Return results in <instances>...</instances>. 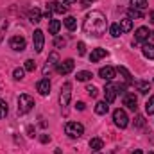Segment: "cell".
I'll return each instance as SVG.
<instances>
[{
	"label": "cell",
	"instance_id": "1",
	"mask_svg": "<svg viewBox=\"0 0 154 154\" xmlns=\"http://www.w3.org/2000/svg\"><path fill=\"white\" fill-rule=\"evenodd\" d=\"M106 29H108V20L100 11H91V13L86 14L84 22H82V31L88 36L100 38L106 32Z\"/></svg>",
	"mask_w": 154,
	"mask_h": 154
},
{
	"label": "cell",
	"instance_id": "2",
	"mask_svg": "<svg viewBox=\"0 0 154 154\" xmlns=\"http://www.w3.org/2000/svg\"><path fill=\"white\" fill-rule=\"evenodd\" d=\"M32 108H34V99H32L31 95L23 93V95H20V97H18V113H20V115L29 113Z\"/></svg>",
	"mask_w": 154,
	"mask_h": 154
},
{
	"label": "cell",
	"instance_id": "3",
	"mask_svg": "<svg viewBox=\"0 0 154 154\" xmlns=\"http://www.w3.org/2000/svg\"><path fill=\"white\" fill-rule=\"evenodd\" d=\"M65 133H66L70 138H81L82 133H84V127H82V124H79V122H68V124L65 125Z\"/></svg>",
	"mask_w": 154,
	"mask_h": 154
},
{
	"label": "cell",
	"instance_id": "4",
	"mask_svg": "<svg viewBox=\"0 0 154 154\" xmlns=\"http://www.w3.org/2000/svg\"><path fill=\"white\" fill-rule=\"evenodd\" d=\"M74 66H75L74 59H65V61H59V63L56 65V72H57L59 75H68V74L74 70Z\"/></svg>",
	"mask_w": 154,
	"mask_h": 154
},
{
	"label": "cell",
	"instance_id": "5",
	"mask_svg": "<svg viewBox=\"0 0 154 154\" xmlns=\"http://www.w3.org/2000/svg\"><path fill=\"white\" fill-rule=\"evenodd\" d=\"M70 97H72V84H70V82H65V84L61 86L59 104H61L63 108H66V106H68V102H70Z\"/></svg>",
	"mask_w": 154,
	"mask_h": 154
},
{
	"label": "cell",
	"instance_id": "6",
	"mask_svg": "<svg viewBox=\"0 0 154 154\" xmlns=\"http://www.w3.org/2000/svg\"><path fill=\"white\" fill-rule=\"evenodd\" d=\"M113 120H115V125H116V127H120V129L127 127V124H129V118H127V113H125L124 109H120V108L113 111Z\"/></svg>",
	"mask_w": 154,
	"mask_h": 154
},
{
	"label": "cell",
	"instance_id": "7",
	"mask_svg": "<svg viewBox=\"0 0 154 154\" xmlns=\"http://www.w3.org/2000/svg\"><path fill=\"white\" fill-rule=\"evenodd\" d=\"M124 106H125L127 109H131V111H136V108H138V99H136V95H134L133 91L124 95Z\"/></svg>",
	"mask_w": 154,
	"mask_h": 154
},
{
	"label": "cell",
	"instance_id": "8",
	"mask_svg": "<svg viewBox=\"0 0 154 154\" xmlns=\"http://www.w3.org/2000/svg\"><path fill=\"white\" fill-rule=\"evenodd\" d=\"M32 43H34V50L41 52L43 50V45H45V36H43V31L36 29L34 34H32Z\"/></svg>",
	"mask_w": 154,
	"mask_h": 154
},
{
	"label": "cell",
	"instance_id": "9",
	"mask_svg": "<svg viewBox=\"0 0 154 154\" xmlns=\"http://www.w3.org/2000/svg\"><path fill=\"white\" fill-rule=\"evenodd\" d=\"M25 39L22 38V36H13V38L9 39V47L13 48V50H16V52H22V50H25Z\"/></svg>",
	"mask_w": 154,
	"mask_h": 154
},
{
	"label": "cell",
	"instance_id": "10",
	"mask_svg": "<svg viewBox=\"0 0 154 154\" xmlns=\"http://www.w3.org/2000/svg\"><path fill=\"white\" fill-rule=\"evenodd\" d=\"M104 95H106V102H108V104L115 102L116 95H118V91H116V84H106V88H104Z\"/></svg>",
	"mask_w": 154,
	"mask_h": 154
},
{
	"label": "cell",
	"instance_id": "11",
	"mask_svg": "<svg viewBox=\"0 0 154 154\" xmlns=\"http://www.w3.org/2000/svg\"><path fill=\"white\" fill-rule=\"evenodd\" d=\"M151 36V31L147 27H138L136 32H134V43H142V41H147Z\"/></svg>",
	"mask_w": 154,
	"mask_h": 154
},
{
	"label": "cell",
	"instance_id": "12",
	"mask_svg": "<svg viewBox=\"0 0 154 154\" xmlns=\"http://www.w3.org/2000/svg\"><path fill=\"white\" fill-rule=\"evenodd\" d=\"M115 74H116V68H113V66H102L99 70V75L102 77L104 81H113Z\"/></svg>",
	"mask_w": 154,
	"mask_h": 154
},
{
	"label": "cell",
	"instance_id": "13",
	"mask_svg": "<svg viewBox=\"0 0 154 154\" xmlns=\"http://www.w3.org/2000/svg\"><path fill=\"white\" fill-rule=\"evenodd\" d=\"M47 9H50L52 13H57V14H65L66 13V5L61 4V2H50V4H47Z\"/></svg>",
	"mask_w": 154,
	"mask_h": 154
},
{
	"label": "cell",
	"instance_id": "14",
	"mask_svg": "<svg viewBox=\"0 0 154 154\" xmlns=\"http://www.w3.org/2000/svg\"><path fill=\"white\" fill-rule=\"evenodd\" d=\"M36 90L39 91V95H48L50 93V81L48 79H41L36 84Z\"/></svg>",
	"mask_w": 154,
	"mask_h": 154
},
{
	"label": "cell",
	"instance_id": "15",
	"mask_svg": "<svg viewBox=\"0 0 154 154\" xmlns=\"http://www.w3.org/2000/svg\"><path fill=\"white\" fill-rule=\"evenodd\" d=\"M106 56H108V50H104V48H93L91 50V56H90V61L91 63H97V61H100Z\"/></svg>",
	"mask_w": 154,
	"mask_h": 154
},
{
	"label": "cell",
	"instance_id": "16",
	"mask_svg": "<svg viewBox=\"0 0 154 154\" xmlns=\"http://www.w3.org/2000/svg\"><path fill=\"white\" fill-rule=\"evenodd\" d=\"M134 84H136V90H138L142 95H147V93L151 91V82H149V81H136Z\"/></svg>",
	"mask_w": 154,
	"mask_h": 154
},
{
	"label": "cell",
	"instance_id": "17",
	"mask_svg": "<svg viewBox=\"0 0 154 154\" xmlns=\"http://www.w3.org/2000/svg\"><path fill=\"white\" fill-rule=\"evenodd\" d=\"M29 22H31V23H38V22H41V11H39L38 7H34V9L29 11Z\"/></svg>",
	"mask_w": 154,
	"mask_h": 154
},
{
	"label": "cell",
	"instance_id": "18",
	"mask_svg": "<svg viewBox=\"0 0 154 154\" xmlns=\"http://www.w3.org/2000/svg\"><path fill=\"white\" fill-rule=\"evenodd\" d=\"M116 72L124 77V81H125L127 84H131V82H133V75H131V72H129L125 66H118V68H116Z\"/></svg>",
	"mask_w": 154,
	"mask_h": 154
},
{
	"label": "cell",
	"instance_id": "19",
	"mask_svg": "<svg viewBox=\"0 0 154 154\" xmlns=\"http://www.w3.org/2000/svg\"><path fill=\"white\" fill-rule=\"evenodd\" d=\"M142 52H143V56H145L147 59H154V45L152 43H145V45L142 47Z\"/></svg>",
	"mask_w": 154,
	"mask_h": 154
},
{
	"label": "cell",
	"instance_id": "20",
	"mask_svg": "<svg viewBox=\"0 0 154 154\" xmlns=\"http://www.w3.org/2000/svg\"><path fill=\"white\" fill-rule=\"evenodd\" d=\"M108 109H109V106H108L106 100H100V102H97V106H95V113H97V115H106Z\"/></svg>",
	"mask_w": 154,
	"mask_h": 154
},
{
	"label": "cell",
	"instance_id": "21",
	"mask_svg": "<svg viewBox=\"0 0 154 154\" xmlns=\"http://www.w3.org/2000/svg\"><path fill=\"white\" fill-rule=\"evenodd\" d=\"M63 23H65V27H66L68 31H75L77 29V20L74 16H66V18L63 20Z\"/></svg>",
	"mask_w": 154,
	"mask_h": 154
},
{
	"label": "cell",
	"instance_id": "22",
	"mask_svg": "<svg viewBox=\"0 0 154 154\" xmlns=\"http://www.w3.org/2000/svg\"><path fill=\"white\" fill-rule=\"evenodd\" d=\"M102 147H104V142H102L100 138H91V140H90V149H93L95 152H99Z\"/></svg>",
	"mask_w": 154,
	"mask_h": 154
},
{
	"label": "cell",
	"instance_id": "23",
	"mask_svg": "<svg viewBox=\"0 0 154 154\" xmlns=\"http://www.w3.org/2000/svg\"><path fill=\"white\" fill-rule=\"evenodd\" d=\"M120 29H122V32H129L131 29H133V20L131 18H125V20H120Z\"/></svg>",
	"mask_w": 154,
	"mask_h": 154
},
{
	"label": "cell",
	"instance_id": "24",
	"mask_svg": "<svg viewBox=\"0 0 154 154\" xmlns=\"http://www.w3.org/2000/svg\"><path fill=\"white\" fill-rule=\"evenodd\" d=\"M59 29H61V22H59V20H50V23H48V32H50V34H57Z\"/></svg>",
	"mask_w": 154,
	"mask_h": 154
},
{
	"label": "cell",
	"instance_id": "25",
	"mask_svg": "<svg viewBox=\"0 0 154 154\" xmlns=\"http://www.w3.org/2000/svg\"><path fill=\"white\" fill-rule=\"evenodd\" d=\"M127 18H131V20H133V18H138V20H140V18H143V13H142L140 9L129 7V9H127Z\"/></svg>",
	"mask_w": 154,
	"mask_h": 154
},
{
	"label": "cell",
	"instance_id": "26",
	"mask_svg": "<svg viewBox=\"0 0 154 154\" xmlns=\"http://www.w3.org/2000/svg\"><path fill=\"white\" fill-rule=\"evenodd\" d=\"M77 81H81V82H86V81H90L91 79V72H86V70H82V72H77Z\"/></svg>",
	"mask_w": 154,
	"mask_h": 154
},
{
	"label": "cell",
	"instance_id": "27",
	"mask_svg": "<svg viewBox=\"0 0 154 154\" xmlns=\"http://www.w3.org/2000/svg\"><path fill=\"white\" fill-rule=\"evenodd\" d=\"M131 7H134V9H145L147 7V0H131Z\"/></svg>",
	"mask_w": 154,
	"mask_h": 154
},
{
	"label": "cell",
	"instance_id": "28",
	"mask_svg": "<svg viewBox=\"0 0 154 154\" xmlns=\"http://www.w3.org/2000/svg\"><path fill=\"white\" fill-rule=\"evenodd\" d=\"M145 111H147V115H154V95L149 97V100L145 102Z\"/></svg>",
	"mask_w": 154,
	"mask_h": 154
},
{
	"label": "cell",
	"instance_id": "29",
	"mask_svg": "<svg viewBox=\"0 0 154 154\" xmlns=\"http://www.w3.org/2000/svg\"><path fill=\"white\" fill-rule=\"evenodd\" d=\"M109 32H111V36H113V38H118V36L122 34V29H120V25H118V23H113V25L109 27Z\"/></svg>",
	"mask_w": 154,
	"mask_h": 154
},
{
	"label": "cell",
	"instance_id": "30",
	"mask_svg": "<svg viewBox=\"0 0 154 154\" xmlns=\"http://www.w3.org/2000/svg\"><path fill=\"white\" fill-rule=\"evenodd\" d=\"M86 91H88V95H90L91 99H95V97L99 95V90H97L93 84H88V86H86Z\"/></svg>",
	"mask_w": 154,
	"mask_h": 154
},
{
	"label": "cell",
	"instance_id": "31",
	"mask_svg": "<svg viewBox=\"0 0 154 154\" xmlns=\"http://www.w3.org/2000/svg\"><path fill=\"white\" fill-rule=\"evenodd\" d=\"M25 75V68H14V72H13V77L16 79V81H22Z\"/></svg>",
	"mask_w": 154,
	"mask_h": 154
},
{
	"label": "cell",
	"instance_id": "32",
	"mask_svg": "<svg viewBox=\"0 0 154 154\" xmlns=\"http://www.w3.org/2000/svg\"><path fill=\"white\" fill-rule=\"evenodd\" d=\"M5 115H7V102L0 99V118H5Z\"/></svg>",
	"mask_w": 154,
	"mask_h": 154
},
{
	"label": "cell",
	"instance_id": "33",
	"mask_svg": "<svg viewBox=\"0 0 154 154\" xmlns=\"http://www.w3.org/2000/svg\"><path fill=\"white\" fill-rule=\"evenodd\" d=\"M47 63H48V65H57V63H59V56H57V52H52V54L48 56Z\"/></svg>",
	"mask_w": 154,
	"mask_h": 154
},
{
	"label": "cell",
	"instance_id": "34",
	"mask_svg": "<svg viewBox=\"0 0 154 154\" xmlns=\"http://www.w3.org/2000/svg\"><path fill=\"white\" fill-rule=\"evenodd\" d=\"M134 125H136V127H143V125H145V118H143V115H136V118H134Z\"/></svg>",
	"mask_w": 154,
	"mask_h": 154
},
{
	"label": "cell",
	"instance_id": "35",
	"mask_svg": "<svg viewBox=\"0 0 154 154\" xmlns=\"http://www.w3.org/2000/svg\"><path fill=\"white\" fill-rule=\"evenodd\" d=\"M34 68H36V63H34L32 59H27V61H25V70H27V72H34Z\"/></svg>",
	"mask_w": 154,
	"mask_h": 154
},
{
	"label": "cell",
	"instance_id": "36",
	"mask_svg": "<svg viewBox=\"0 0 154 154\" xmlns=\"http://www.w3.org/2000/svg\"><path fill=\"white\" fill-rule=\"evenodd\" d=\"M54 45H56L57 48H61V47H65V45H66V39H65V38H59V36H56V39H54Z\"/></svg>",
	"mask_w": 154,
	"mask_h": 154
},
{
	"label": "cell",
	"instance_id": "37",
	"mask_svg": "<svg viewBox=\"0 0 154 154\" xmlns=\"http://www.w3.org/2000/svg\"><path fill=\"white\" fill-rule=\"evenodd\" d=\"M77 50H79V56H84V54H86V45H84L82 41H79V43H77Z\"/></svg>",
	"mask_w": 154,
	"mask_h": 154
},
{
	"label": "cell",
	"instance_id": "38",
	"mask_svg": "<svg viewBox=\"0 0 154 154\" xmlns=\"http://www.w3.org/2000/svg\"><path fill=\"white\" fill-rule=\"evenodd\" d=\"M93 2H95V0H81V7H84V9H86V7H90Z\"/></svg>",
	"mask_w": 154,
	"mask_h": 154
},
{
	"label": "cell",
	"instance_id": "39",
	"mask_svg": "<svg viewBox=\"0 0 154 154\" xmlns=\"http://www.w3.org/2000/svg\"><path fill=\"white\" fill-rule=\"evenodd\" d=\"M39 140H41V143H48V142H50V136H48V134H41Z\"/></svg>",
	"mask_w": 154,
	"mask_h": 154
},
{
	"label": "cell",
	"instance_id": "40",
	"mask_svg": "<svg viewBox=\"0 0 154 154\" xmlns=\"http://www.w3.org/2000/svg\"><path fill=\"white\" fill-rule=\"evenodd\" d=\"M75 108L79 109V111H84V108H86V104H84V102H77V104H75Z\"/></svg>",
	"mask_w": 154,
	"mask_h": 154
},
{
	"label": "cell",
	"instance_id": "41",
	"mask_svg": "<svg viewBox=\"0 0 154 154\" xmlns=\"http://www.w3.org/2000/svg\"><path fill=\"white\" fill-rule=\"evenodd\" d=\"M27 133H29V136H34V129H32V125L27 127Z\"/></svg>",
	"mask_w": 154,
	"mask_h": 154
},
{
	"label": "cell",
	"instance_id": "42",
	"mask_svg": "<svg viewBox=\"0 0 154 154\" xmlns=\"http://www.w3.org/2000/svg\"><path fill=\"white\" fill-rule=\"evenodd\" d=\"M149 22H151V23H154V11H151V13H149Z\"/></svg>",
	"mask_w": 154,
	"mask_h": 154
},
{
	"label": "cell",
	"instance_id": "43",
	"mask_svg": "<svg viewBox=\"0 0 154 154\" xmlns=\"http://www.w3.org/2000/svg\"><path fill=\"white\" fill-rule=\"evenodd\" d=\"M74 2H77V0H63L65 5H70V4H74Z\"/></svg>",
	"mask_w": 154,
	"mask_h": 154
},
{
	"label": "cell",
	"instance_id": "44",
	"mask_svg": "<svg viewBox=\"0 0 154 154\" xmlns=\"http://www.w3.org/2000/svg\"><path fill=\"white\" fill-rule=\"evenodd\" d=\"M133 154H142V151H140V149H136V151H134Z\"/></svg>",
	"mask_w": 154,
	"mask_h": 154
},
{
	"label": "cell",
	"instance_id": "45",
	"mask_svg": "<svg viewBox=\"0 0 154 154\" xmlns=\"http://www.w3.org/2000/svg\"><path fill=\"white\" fill-rule=\"evenodd\" d=\"M151 38H152V39H154V31H152V32H151Z\"/></svg>",
	"mask_w": 154,
	"mask_h": 154
},
{
	"label": "cell",
	"instance_id": "46",
	"mask_svg": "<svg viewBox=\"0 0 154 154\" xmlns=\"http://www.w3.org/2000/svg\"><path fill=\"white\" fill-rule=\"evenodd\" d=\"M149 154H154V152H149Z\"/></svg>",
	"mask_w": 154,
	"mask_h": 154
},
{
	"label": "cell",
	"instance_id": "47",
	"mask_svg": "<svg viewBox=\"0 0 154 154\" xmlns=\"http://www.w3.org/2000/svg\"><path fill=\"white\" fill-rule=\"evenodd\" d=\"M97 154H99V152H97Z\"/></svg>",
	"mask_w": 154,
	"mask_h": 154
}]
</instances>
